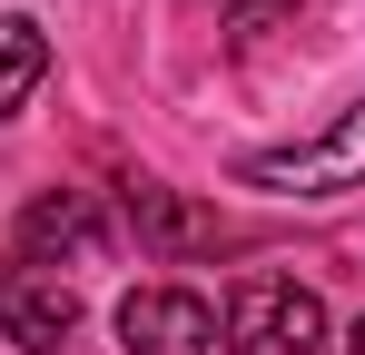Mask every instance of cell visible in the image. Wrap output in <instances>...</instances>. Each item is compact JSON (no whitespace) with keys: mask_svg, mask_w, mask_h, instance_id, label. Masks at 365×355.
<instances>
[{"mask_svg":"<svg viewBox=\"0 0 365 355\" xmlns=\"http://www.w3.org/2000/svg\"><path fill=\"white\" fill-rule=\"evenodd\" d=\"M237 187H267V197H346V187H365V99L336 118L326 138L237 158Z\"/></svg>","mask_w":365,"mask_h":355,"instance_id":"6da1fadb","label":"cell"},{"mask_svg":"<svg viewBox=\"0 0 365 355\" xmlns=\"http://www.w3.org/2000/svg\"><path fill=\"white\" fill-rule=\"evenodd\" d=\"M227 346L237 355H316L326 346V306L297 277H247L227 296Z\"/></svg>","mask_w":365,"mask_h":355,"instance_id":"7a4b0ae2","label":"cell"},{"mask_svg":"<svg viewBox=\"0 0 365 355\" xmlns=\"http://www.w3.org/2000/svg\"><path fill=\"white\" fill-rule=\"evenodd\" d=\"M119 336H128V355H207L217 306L187 287H138V296H119Z\"/></svg>","mask_w":365,"mask_h":355,"instance_id":"3957f363","label":"cell"},{"mask_svg":"<svg viewBox=\"0 0 365 355\" xmlns=\"http://www.w3.org/2000/svg\"><path fill=\"white\" fill-rule=\"evenodd\" d=\"M0 336H10L20 355L69 346V336H79V296H69L60 277H30V267H10V257H0Z\"/></svg>","mask_w":365,"mask_h":355,"instance_id":"277c9868","label":"cell"},{"mask_svg":"<svg viewBox=\"0 0 365 355\" xmlns=\"http://www.w3.org/2000/svg\"><path fill=\"white\" fill-rule=\"evenodd\" d=\"M20 247L50 257V267H60V257H99V247H109V217H99L79 187H60V197H30V207H20Z\"/></svg>","mask_w":365,"mask_h":355,"instance_id":"5b68a950","label":"cell"},{"mask_svg":"<svg viewBox=\"0 0 365 355\" xmlns=\"http://www.w3.org/2000/svg\"><path fill=\"white\" fill-rule=\"evenodd\" d=\"M128 227L148 237L158 257H197V247H217V217H207V207H187L178 187H148V178L128 187Z\"/></svg>","mask_w":365,"mask_h":355,"instance_id":"8992f818","label":"cell"},{"mask_svg":"<svg viewBox=\"0 0 365 355\" xmlns=\"http://www.w3.org/2000/svg\"><path fill=\"white\" fill-rule=\"evenodd\" d=\"M40 69H50V30L20 20V10H0V118L40 89Z\"/></svg>","mask_w":365,"mask_h":355,"instance_id":"52a82bcc","label":"cell"},{"mask_svg":"<svg viewBox=\"0 0 365 355\" xmlns=\"http://www.w3.org/2000/svg\"><path fill=\"white\" fill-rule=\"evenodd\" d=\"M346 355H365V316H356V336H346Z\"/></svg>","mask_w":365,"mask_h":355,"instance_id":"ba28073f","label":"cell"}]
</instances>
